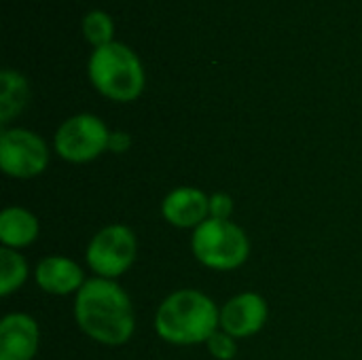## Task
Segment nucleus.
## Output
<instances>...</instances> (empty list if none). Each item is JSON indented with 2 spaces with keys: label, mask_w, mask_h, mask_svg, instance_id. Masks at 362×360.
I'll return each mask as SVG.
<instances>
[{
  "label": "nucleus",
  "mask_w": 362,
  "mask_h": 360,
  "mask_svg": "<svg viewBox=\"0 0 362 360\" xmlns=\"http://www.w3.org/2000/svg\"><path fill=\"white\" fill-rule=\"evenodd\" d=\"M51 151L42 136L25 127H2L0 170L15 180H32L49 168Z\"/></svg>",
  "instance_id": "0eeeda50"
},
{
  "label": "nucleus",
  "mask_w": 362,
  "mask_h": 360,
  "mask_svg": "<svg viewBox=\"0 0 362 360\" xmlns=\"http://www.w3.org/2000/svg\"><path fill=\"white\" fill-rule=\"evenodd\" d=\"M34 282L47 295L68 297V295H76L87 282V278L83 267L74 259L64 255H49L36 263Z\"/></svg>",
  "instance_id": "9b49d317"
},
{
  "label": "nucleus",
  "mask_w": 362,
  "mask_h": 360,
  "mask_svg": "<svg viewBox=\"0 0 362 360\" xmlns=\"http://www.w3.org/2000/svg\"><path fill=\"white\" fill-rule=\"evenodd\" d=\"M30 83L28 79L13 70L4 68L0 72V123L2 127H8V123L19 117L28 102H30Z\"/></svg>",
  "instance_id": "ddd939ff"
},
{
  "label": "nucleus",
  "mask_w": 362,
  "mask_h": 360,
  "mask_svg": "<svg viewBox=\"0 0 362 360\" xmlns=\"http://www.w3.org/2000/svg\"><path fill=\"white\" fill-rule=\"evenodd\" d=\"M269 318V306L263 295L244 291L233 295L221 308V329L235 339H246L263 331Z\"/></svg>",
  "instance_id": "6e6552de"
},
{
  "label": "nucleus",
  "mask_w": 362,
  "mask_h": 360,
  "mask_svg": "<svg viewBox=\"0 0 362 360\" xmlns=\"http://www.w3.org/2000/svg\"><path fill=\"white\" fill-rule=\"evenodd\" d=\"M132 149V136L127 132H110V140H108V151L110 153H127Z\"/></svg>",
  "instance_id": "a211bd4d"
},
{
  "label": "nucleus",
  "mask_w": 362,
  "mask_h": 360,
  "mask_svg": "<svg viewBox=\"0 0 362 360\" xmlns=\"http://www.w3.org/2000/svg\"><path fill=\"white\" fill-rule=\"evenodd\" d=\"M87 74L100 95L119 104L138 100L146 83L140 57L119 40L93 49L87 62Z\"/></svg>",
  "instance_id": "7ed1b4c3"
},
{
  "label": "nucleus",
  "mask_w": 362,
  "mask_h": 360,
  "mask_svg": "<svg viewBox=\"0 0 362 360\" xmlns=\"http://www.w3.org/2000/svg\"><path fill=\"white\" fill-rule=\"evenodd\" d=\"M83 36L87 38L93 49L104 47L115 40V23L112 17L106 11L93 8L83 17Z\"/></svg>",
  "instance_id": "2eb2a0df"
},
{
  "label": "nucleus",
  "mask_w": 362,
  "mask_h": 360,
  "mask_svg": "<svg viewBox=\"0 0 362 360\" xmlns=\"http://www.w3.org/2000/svg\"><path fill=\"white\" fill-rule=\"evenodd\" d=\"M161 216L176 229H197L210 219V195L197 187H176L161 202Z\"/></svg>",
  "instance_id": "9d476101"
},
{
  "label": "nucleus",
  "mask_w": 362,
  "mask_h": 360,
  "mask_svg": "<svg viewBox=\"0 0 362 360\" xmlns=\"http://www.w3.org/2000/svg\"><path fill=\"white\" fill-rule=\"evenodd\" d=\"M208 352L216 360H233L238 354V339L231 337L229 333H225L223 329H218L208 342Z\"/></svg>",
  "instance_id": "dca6fc26"
},
{
  "label": "nucleus",
  "mask_w": 362,
  "mask_h": 360,
  "mask_svg": "<svg viewBox=\"0 0 362 360\" xmlns=\"http://www.w3.org/2000/svg\"><path fill=\"white\" fill-rule=\"evenodd\" d=\"M191 252L208 269L233 272L250 257V240L233 221L208 219L191 236Z\"/></svg>",
  "instance_id": "20e7f679"
},
{
  "label": "nucleus",
  "mask_w": 362,
  "mask_h": 360,
  "mask_svg": "<svg viewBox=\"0 0 362 360\" xmlns=\"http://www.w3.org/2000/svg\"><path fill=\"white\" fill-rule=\"evenodd\" d=\"M40 346V329L34 316L11 312L0 320V360H34Z\"/></svg>",
  "instance_id": "1a4fd4ad"
},
{
  "label": "nucleus",
  "mask_w": 362,
  "mask_h": 360,
  "mask_svg": "<svg viewBox=\"0 0 362 360\" xmlns=\"http://www.w3.org/2000/svg\"><path fill=\"white\" fill-rule=\"evenodd\" d=\"M40 223L36 214L23 206H6L0 212V244L2 248L21 250L38 240Z\"/></svg>",
  "instance_id": "f8f14e48"
},
{
  "label": "nucleus",
  "mask_w": 362,
  "mask_h": 360,
  "mask_svg": "<svg viewBox=\"0 0 362 360\" xmlns=\"http://www.w3.org/2000/svg\"><path fill=\"white\" fill-rule=\"evenodd\" d=\"M138 259V236L129 225L102 227L85 248V263L95 278L119 280Z\"/></svg>",
  "instance_id": "39448f33"
},
{
  "label": "nucleus",
  "mask_w": 362,
  "mask_h": 360,
  "mask_svg": "<svg viewBox=\"0 0 362 360\" xmlns=\"http://www.w3.org/2000/svg\"><path fill=\"white\" fill-rule=\"evenodd\" d=\"M30 276L25 257L19 250L0 248V295L6 299L17 293Z\"/></svg>",
  "instance_id": "4468645a"
},
{
  "label": "nucleus",
  "mask_w": 362,
  "mask_h": 360,
  "mask_svg": "<svg viewBox=\"0 0 362 360\" xmlns=\"http://www.w3.org/2000/svg\"><path fill=\"white\" fill-rule=\"evenodd\" d=\"M110 129L91 112H78L68 117L53 136V151L68 163H89L108 153Z\"/></svg>",
  "instance_id": "423d86ee"
},
{
  "label": "nucleus",
  "mask_w": 362,
  "mask_h": 360,
  "mask_svg": "<svg viewBox=\"0 0 362 360\" xmlns=\"http://www.w3.org/2000/svg\"><path fill=\"white\" fill-rule=\"evenodd\" d=\"M233 214V199L231 195L218 191L210 195V219H221V221H231Z\"/></svg>",
  "instance_id": "f3484780"
},
{
  "label": "nucleus",
  "mask_w": 362,
  "mask_h": 360,
  "mask_svg": "<svg viewBox=\"0 0 362 360\" xmlns=\"http://www.w3.org/2000/svg\"><path fill=\"white\" fill-rule=\"evenodd\" d=\"M221 329V308L197 289H178L157 308L155 331L170 346L206 344Z\"/></svg>",
  "instance_id": "f03ea898"
},
{
  "label": "nucleus",
  "mask_w": 362,
  "mask_h": 360,
  "mask_svg": "<svg viewBox=\"0 0 362 360\" xmlns=\"http://www.w3.org/2000/svg\"><path fill=\"white\" fill-rule=\"evenodd\" d=\"M74 320L91 342L119 348L136 333V310L132 297L117 280L87 278L74 295Z\"/></svg>",
  "instance_id": "f257e3e1"
}]
</instances>
